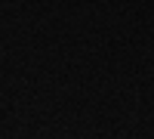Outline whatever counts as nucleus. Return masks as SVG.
Instances as JSON below:
<instances>
[]
</instances>
